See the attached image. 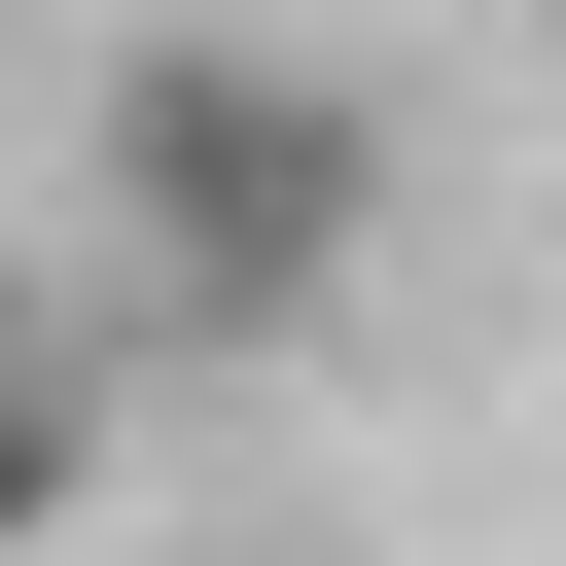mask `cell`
I'll list each match as a JSON object with an SVG mask.
<instances>
[{"instance_id":"obj_2","label":"cell","mask_w":566,"mask_h":566,"mask_svg":"<svg viewBox=\"0 0 566 566\" xmlns=\"http://www.w3.org/2000/svg\"><path fill=\"white\" fill-rule=\"evenodd\" d=\"M35 531H71V354L0 318V566H35Z\"/></svg>"},{"instance_id":"obj_1","label":"cell","mask_w":566,"mask_h":566,"mask_svg":"<svg viewBox=\"0 0 566 566\" xmlns=\"http://www.w3.org/2000/svg\"><path fill=\"white\" fill-rule=\"evenodd\" d=\"M106 248H142L177 318H354V248H389V106L283 71V35H142V71H106Z\"/></svg>"}]
</instances>
